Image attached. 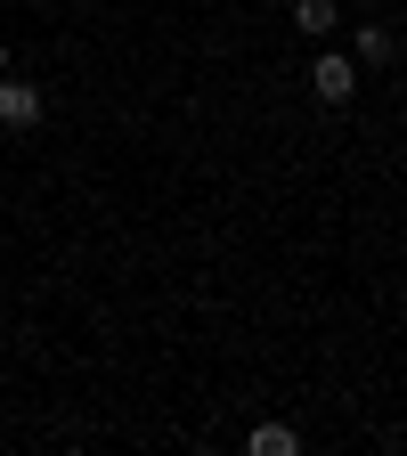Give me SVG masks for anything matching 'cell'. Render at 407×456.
Returning a JSON list of instances; mask_svg holds the SVG:
<instances>
[{"label": "cell", "instance_id": "cell-1", "mask_svg": "<svg viewBox=\"0 0 407 456\" xmlns=\"http://www.w3.org/2000/svg\"><path fill=\"white\" fill-rule=\"evenodd\" d=\"M310 90H318V106H342V98L359 90V57L351 49H318L310 57Z\"/></svg>", "mask_w": 407, "mask_h": 456}, {"label": "cell", "instance_id": "cell-2", "mask_svg": "<svg viewBox=\"0 0 407 456\" xmlns=\"http://www.w3.org/2000/svg\"><path fill=\"white\" fill-rule=\"evenodd\" d=\"M33 123H41V82L0 74V131H33Z\"/></svg>", "mask_w": 407, "mask_h": 456}, {"label": "cell", "instance_id": "cell-3", "mask_svg": "<svg viewBox=\"0 0 407 456\" xmlns=\"http://www.w3.org/2000/svg\"><path fill=\"white\" fill-rule=\"evenodd\" d=\"M351 57H359V74H375V66H391V57H399V33H391V25H359V33H351Z\"/></svg>", "mask_w": 407, "mask_h": 456}, {"label": "cell", "instance_id": "cell-4", "mask_svg": "<svg viewBox=\"0 0 407 456\" xmlns=\"http://www.w3.org/2000/svg\"><path fill=\"white\" fill-rule=\"evenodd\" d=\"M294 448H302L294 424H253V432H245V456H294Z\"/></svg>", "mask_w": 407, "mask_h": 456}, {"label": "cell", "instance_id": "cell-5", "mask_svg": "<svg viewBox=\"0 0 407 456\" xmlns=\"http://www.w3.org/2000/svg\"><path fill=\"white\" fill-rule=\"evenodd\" d=\"M294 25H302L310 41H326V33H334V0H294Z\"/></svg>", "mask_w": 407, "mask_h": 456}, {"label": "cell", "instance_id": "cell-6", "mask_svg": "<svg viewBox=\"0 0 407 456\" xmlns=\"http://www.w3.org/2000/svg\"><path fill=\"white\" fill-rule=\"evenodd\" d=\"M0 74H9V41H0Z\"/></svg>", "mask_w": 407, "mask_h": 456}]
</instances>
